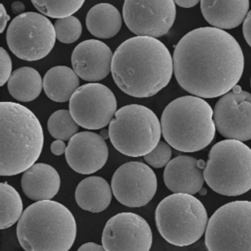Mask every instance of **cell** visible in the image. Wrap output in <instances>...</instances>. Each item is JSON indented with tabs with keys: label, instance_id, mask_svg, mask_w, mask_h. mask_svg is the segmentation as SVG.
<instances>
[{
	"label": "cell",
	"instance_id": "22",
	"mask_svg": "<svg viewBox=\"0 0 251 251\" xmlns=\"http://www.w3.org/2000/svg\"><path fill=\"white\" fill-rule=\"evenodd\" d=\"M79 87L78 75L67 66H56L47 71L43 77V89L46 96L59 103L71 99Z\"/></svg>",
	"mask_w": 251,
	"mask_h": 251
},
{
	"label": "cell",
	"instance_id": "40",
	"mask_svg": "<svg viewBox=\"0 0 251 251\" xmlns=\"http://www.w3.org/2000/svg\"><path fill=\"white\" fill-rule=\"evenodd\" d=\"M199 192H200V194H205V193H206V190H205L204 188H202Z\"/></svg>",
	"mask_w": 251,
	"mask_h": 251
},
{
	"label": "cell",
	"instance_id": "19",
	"mask_svg": "<svg viewBox=\"0 0 251 251\" xmlns=\"http://www.w3.org/2000/svg\"><path fill=\"white\" fill-rule=\"evenodd\" d=\"M61 184L58 172L50 165L37 163L23 173L21 185L24 193L33 201L51 200Z\"/></svg>",
	"mask_w": 251,
	"mask_h": 251
},
{
	"label": "cell",
	"instance_id": "14",
	"mask_svg": "<svg viewBox=\"0 0 251 251\" xmlns=\"http://www.w3.org/2000/svg\"><path fill=\"white\" fill-rule=\"evenodd\" d=\"M152 230L148 223L134 213H120L110 218L101 242L106 251H149Z\"/></svg>",
	"mask_w": 251,
	"mask_h": 251
},
{
	"label": "cell",
	"instance_id": "16",
	"mask_svg": "<svg viewBox=\"0 0 251 251\" xmlns=\"http://www.w3.org/2000/svg\"><path fill=\"white\" fill-rule=\"evenodd\" d=\"M68 165L81 175L93 174L104 167L108 159L105 139L92 131H81L74 135L67 146Z\"/></svg>",
	"mask_w": 251,
	"mask_h": 251
},
{
	"label": "cell",
	"instance_id": "9",
	"mask_svg": "<svg viewBox=\"0 0 251 251\" xmlns=\"http://www.w3.org/2000/svg\"><path fill=\"white\" fill-rule=\"evenodd\" d=\"M208 251H251V201L228 202L211 216L205 232Z\"/></svg>",
	"mask_w": 251,
	"mask_h": 251
},
{
	"label": "cell",
	"instance_id": "29",
	"mask_svg": "<svg viewBox=\"0 0 251 251\" xmlns=\"http://www.w3.org/2000/svg\"><path fill=\"white\" fill-rule=\"evenodd\" d=\"M172 157L171 146L164 141H160L159 144L147 155L144 156L146 163L153 168H163L167 166Z\"/></svg>",
	"mask_w": 251,
	"mask_h": 251
},
{
	"label": "cell",
	"instance_id": "7",
	"mask_svg": "<svg viewBox=\"0 0 251 251\" xmlns=\"http://www.w3.org/2000/svg\"><path fill=\"white\" fill-rule=\"evenodd\" d=\"M208 221L202 202L189 194H171L158 204L155 211L160 234L176 246H188L199 240L206 230Z\"/></svg>",
	"mask_w": 251,
	"mask_h": 251
},
{
	"label": "cell",
	"instance_id": "5",
	"mask_svg": "<svg viewBox=\"0 0 251 251\" xmlns=\"http://www.w3.org/2000/svg\"><path fill=\"white\" fill-rule=\"evenodd\" d=\"M161 128L167 143L177 151L202 150L215 137L214 110L203 98L178 97L164 109Z\"/></svg>",
	"mask_w": 251,
	"mask_h": 251
},
{
	"label": "cell",
	"instance_id": "24",
	"mask_svg": "<svg viewBox=\"0 0 251 251\" xmlns=\"http://www.w3.org/2000/svg\"><path fill=\"white\" fill-rule=\"evenodd\" d=\"M7 87L11 96L16 100L29 102L39 96L43 88V80L35 69L22 67L12 73Z\"/></svg>",
	"mask_w": 251,
	"mask_h": 251
},
{
	"label": "cell",
	"instance_id": "6",
	"mask_svg": "<svg viewBox=\"0 0 251 251\" xmlns=\"http://www.w3.org/2000/svg\"><path fill=\"white\" fill-rule=\"evenodd\" d=\"M203 176L208 186L225 196L251 189V149L241 141L225 139L210 150Z\"/></svg>",
	"mask_w": 251,
	"mask_h": 251
},
{
	"label": "cell",
	"instance_id": "12",
	"mask_svg": "<svg viewBox=\"0 0 251 251\" xmlns=\"http://www.w3.org/2000/svg\"><path fill=\"white\" fill-rule=\"evenodd\" d=\"M176 13V3L173 0H126L123 6L124 21L137 36H163L173 26Z\"/></svg>",
	"mask_w": 251,
	"mask_h": 251
},
{
	"label": "cell",
	"instance_id": "26",
	"mask_svg": "<svg viewBox=\"0 0 251 251\" xmlns=\"http://www.w3.org/2000/svg\"><path fill=\"white\" fill-rule=\"evenodd\" d=\"M48 130L56 140H70L77 133L78 125L70 111L61 109L54 112L48 120Z\"/></svg>",
	"mask_w": 251,
	"mask_h": 251
},
{
	"label": "cell",
	"instance_id": "38",
	"mask_svg": "<svg viewBox=\"0 0 251 251\" xmlns=\"http://www.w3.org/2000/svg\"><path fill=\"white\" fill-rule=\"evenodd\" d=\"M198 167L202 170V169H205L206 167V163L203 161V160H198Z\"/></svg>",
	"mask_w": 251,
	"mask_h": 251
},
{
	"label": "cell",
	"instance_id": "27",
	"mask_svg": "<svg viewBox=\"0 0 251 251\" xmlns=\"http://www.w3.org/2000/svg\"><path fill=\"white\" fill-rule=\"evenodd\" d=\"M32 5L41 13L43 16L56 19H64L72 16L74 13L78 11L83 5L84 1H49V0H38L31 1Z\"/></svg>",
	"mask_w": 251,
	"mask_h": 251
},
{
	"label": "cell",
	"instance_id": "32",
	"mask_svg": "<svg viewBox=\"0 0 251 251\" xmlns=\"http://www.w3.org/2000/svg\"><path fill=\"white\" fill-rule=\"evenodd\" d=\"M50 149L54 155L60 156V155H63L64 153H66L67 146L63 140H55L51 143Z\"/></svg>",
	"mask_w": 251,
	"mask_h": 251
},
{
	"label": "cell",
	"instance_id": "34",
	"mask_svg": "<svg viewBox=\"0 0 251 251\" xmlns=\"http://www.w3.org/2000/svg\"><path fill=\"white\" fill-rule=\"evenodd\" d=\"M10 20V17L8 15V13L6 12L5 8H4V5H0V32H3L7 24H8V21Z\"/></svg>",
	"mask_w": 251,
	"mask_h": 251
},
{
	"label": "cell",
	"instance_id": "21",
	"mask_svg": "<svg viewBox=\"0 0 251 251\" xmlns=\"http://www.w3.org/2000/svg\"><path fill=\"white\" fill-rule=\"evenodd\" d=\"M112 192V187L103 177L89 176L77 184L75 197L81 209L91 213H100L110 205Z\"/></svg>",
	"mask_w": 251,
	"mask_h": 251
},
{
	"label": "cell",
	"instance_id": "1",
	"mask_svg": "<svg viewBox=\"0 0 251 251\" xmlns=\"http://www.w3.org/2000/svg\"><path fill=\"white\" fill-rule=\"evenodd\" d=\"M174 74L178 84L193 96H224L237 85L244 56L236 39L213 26L195 28L175 47Z\"/></svg>",
	"mask_w": 251,
	"mask_h": 251
},
{
	"label": "cell",
	"instance_id": "39",
	"mask_svg": "<svg viewBox=\"0 0 251 251\" xmlns=\"http://www.w3.org/2000/svg\"><path fill=\"white\" fill-rule=\"evenodd\" d=\"M232 91L238 93V92H240V91H242V90H241V87H240L239 85H235V86L232 88Z\"/></svg>",
	"mask_w": 251,
	"mask_h": 251
},
{
	"label": "cell",
	"instance_id": "36",
	"mask_svg": "<svg viewBox=\"0 0 251 251\" xmlns=\"http://www.w3.org/2000/svg\"><path fill=\"white\" fill-rule=\"evenodd\" d=\"M175 3L182 8H191L199 3L198 0H176Z\"/></svg>",
	"mask_w": 251,
	"mask_h": 251
},
{
	"label": "cell",
	"instance_id": "13",
	"mask_svg": "<svg viewBox=\"0 0 251 251\" xmlns=\"http://www.w3.org/2000/svg\"><path fill=\"white\" fill-rule=\"evenodd\" d=\"M157 177L153 170L141 162H127L113 175L111 187L115 198L126 207H142L157 191Z\"/></svg>",
	"mask_w": 251,
	"mask_h": 251
},
{
	"label": "cell",
	"instance_id": "10",
	"mask_svg": "<svg viewBox=\"0 0 251 251\" xmlns=\"http://www.w3.org/2000/svg\"><path fill=\"white\" fill-rule=\"evenodd\" d=\"M56 38L50 20L35 12L16 16L6 31L9 49L25 61H38L46 57L54 47Z\"/></svg>",
	"mask_w": 251,
	"mask_h": 251
},
{
	"label": "cell",
	"instance_id": "17",
	"mask_svg": "<svg viewBox=\"0 0 251 251\" xmlns=\"http://www.w3.org/2000/svg\"><path fill=\"white\" fill-rule=\"evenodd\" d=\"M113 56L106 43L97 39L84 40L73 51V70L78 77L90 83L101 80L110 74Z\"/></svg>",
	"mask_w": 251,
	"mask_h": 251
},
{
	"label": "cell",
	"instance_id": "15",
	"mask_svg": "<svg viewBox=\"0 0 251 251\" xmlns=\"http://www.w3.org/2000/svg\"><path fill=\"white\" fill-rule=\"evenodd\" d=\"M217 130L227 139H251V94L232 90L222 96L214 108Z\"/></svg>",
	"mask_w": 251,
	"mask_h": 251
},
{
	"label": "cell",
	"instance_id": "30",
	"mask_svg": "<svg viewBox=\"0 0 251 251\" xmlns=\"http://www.w3.org/2000/svg\"><path fill=\"white\" fill-rule=\"evenodd\" d=\"M12 61L7 51L0 47V85L8 82L12 75Z\"/></svg>",
	"mask_w": 251,
	"mask_h": 251
},
{
	"label": "cell",
	"instance_id": "31",
	"mask_svg": "<svg viewBox=\"0 0 251 251\" xmlns=\"http://www.w3.org/2000/svg\"><path fill=\"white\" fill-rule=\"evenodd\" d=\"M242 31H243V35H244L246 42L251 47V11L247 14V16L243 22Z\"/></svg>",
	"mask_w": 251,
	"mask_h": 251
},
{
	"label": "cell",
	"instance_id": "11",
	"mask_svg": "<svg viewBox=\"0 0 251 251\" xmlns=\"http://www.w3.org/2000/svg\"><path fill=\"white\" fill-rule=\"evenodd\" d=\"M69 111L75 123L86 129H101L114 119L117 100L113 91L98 82L77 88L69 102Z\"/></svg>",
	"mask_w": 251,
	"mask_h": 251
},
{
	"label": "cell",
	"instance_id": "28",
	"mask_svg": "<svg viewBox=\"0 0 251 251\" xmlns=\"http://www.w3.org/2000/svg\"><path fill=\"white\" fill-rule=\"evenodd\" d=\"M54 27L57 39L63 43H73L76 41L82 31L79 20L74 16L57 20Z\"/></svg>",
	"mask_w": 251,
	"mask_h": 251
},
{
	"label": "cell",
	"instance_id": "20",
	"mask_svg": "<svg viewBox=\"0 0 251 251\" xmlns=\"http://www.w3.org/2000/svg\"><path fill=\"white\" fill-rule=\"evenodd\" d=\"M200 8L204 19L213 27L224 30L234 28L244 22L249 9V1L202 0Z\"/></svg>",
	"mask_w": 251,
	"mask_h": 251
},
{
	"label": "cell",
	"instance_id": "3",
	"mask_svg": "<svg viewBox=\"0 0 251 251\" xmlns=\"http://www.w3.org/2000/svg\"><path fill=\"white\" fill-rule=\"evenodd\" d=\"M0 175L25 172L39 158L43 148V129L36 116L26 107L0 103Z\"/></svg>",
	"mask_w": 251,
	"mask_h": 251
},
{
	"label": "cell",
	"instance_id": "8",
	"mask_svg": "<svg viewBox=\"0 0 251 251\" xmlns=\"http://www.w3.org/2000/svg\"><path fill=\"white\" fill-rule=\"evenodd\" d=\"M161 133V123L155 113L139 104L120 108L109 126L113 146L129 157L149 154L159 144Z\"/></svg>",
	"mask_w": 251,
	"mask_h": 251
},
{
	"label": "cell",
	"instance_id": "33",
	"mask_svg": "<svg viewBox=\"0 0 251 251\" xmlns=\"http://www.w3.org/2000/svg\"><path fill=\"white\" fill-rule=\"evenodd\" d=\"M76 251H106L102 245L94 242H86L82 244Z\"/></svg>",
	"mask_w": 251,
	"mask_h": 251
},
{
	"label": "cell",
	"instance_id": "18",
	"mask_svg": "<svg viewBox=\"0 0 251 251\" xmlns=\"http://www.w3.org/2000/svg\"><path fill=\"white\" fill-rule=\"evenodd\" d=\"M163 178L174 193L193 195L202 189L204 176L198 160L189 156H177L165 167Z\"/></svg>",
	"mask_w": 251,
	"mask_h": 251
},
{
	"label": "cell",
	"instance_id": "2",
	"mask_svg": "<svg viewBox=\"0 0 251 251\" xmlns=\"http://www.w3.org/2000/svg\"><path fill=\"white\" fill-rule=\"evenodd\" d=\"M174 62L167 46L153 37L134 36L115 51L111 73L115 83L126 94L151 97L171 80Z\"/></svg>",
	"mask_w": 251,
	"mask_h": 251
},
{
	"label": "cell",
	"instance_id": "4",
	"mask_svg": "<svg viewBox=\"0 0 251 251\" xmlns=\"http://www.w3.org/2000/svg\"><path fill=\"white\" fill-rule=\"evenodd\" d=\"M75 236L74 215L52 200L29 205L17 226V237L25 251H69Z\"/></svg>",
	"mask_w": 251,
	"mask_h": 251
},
{
	"label": "cell",
	"instance_id": "37",
	"mask_svg": "<svg viewBox=\"0 0 251 251\" xmlns=\"http://www.w3.org/2000/svg\"><path fill=\"white\" fill-rule=\"evenodd\" d=\"M101 136L104 138V139H107V138H110L109 136V129H102L101 132H100Z\"/></svg>",
	"mask_w": 251,
	"mask_h": 251
},
{
	"label": "cell",
	"instance_id": "41",
	"mask_svg": "<svg viewBox=\"0 0 251 251\" xmlns=\"http://www.w3.org/2000/svg\"><path fill=\"white\" fill-rule=\"evenodd\" d=\"M250 83H251V80H250Z\"/></svg>",
	"mask_w": 251,
	"mask_h": 251
},
{
	"label": "cell",
	"instance_id": "35",
	"mask_svg": "<svg viewBox=\"0 0 251 251\" xmlns=\"http://www.w3.org/2000/svg\"><path fill=\"white\" fill-rule=\"evenodd\" d=\"M11 8H12V12H13L14 14L18 15V16L21 15V14H23V12H24L25 9V4H24L23 2H20V1H16V2L12 3Z\"/></svg>",
	"mask_w": 251,
	"mask_h": 251
},
{
	"label": "cell",
	"instance_id": "23",
	"mask_svg": "<svg viewBox=\"0 0 251 251\" xmlns=\"http://www.w3.org/2000/svg\"><path fill=\"white\" fill-rule=\"evenodd\" d=\"M119 10L109 3H99L88 11L85 24L88 31L98 38H111L122 27Z\"/></svg>",
	"mask_w": 251,
	"mask_h": 251
},
{
	"label": "cell",
	"instance_id": "25",
	"mask_svg": "<svg viewBox=\"0 0 251 251\" xmlns=\"http://www.w3.org/2000/svg\"><path fill=\"white\" fill-rule=\"evenodd\" d=\"M0 228L5 229L20 221L23 201L19 192L7 182L0 184Z\"/></svg>",
	"mask_w": 251,
	"mask_h": 251
}]
</instances>
